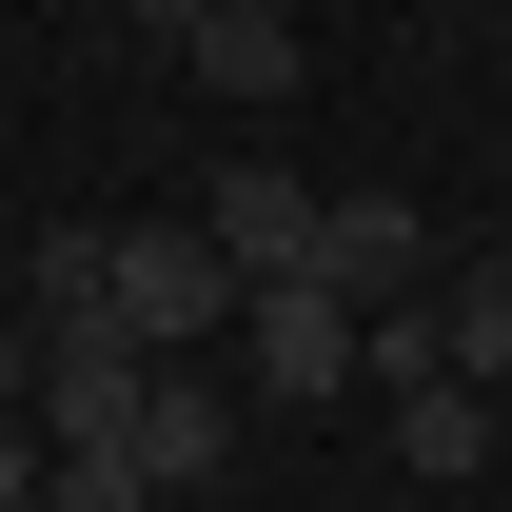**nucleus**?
Masks as SVG:
<instances>
[{"label": "nucleus", "mask_w": 512, "mask_h": 512, "mask_svg": "<svg viewBox=\"0 0 512 512\" xmlns=\"http://www.w3.org/2000/svg\"><path fill=\"white\" fill-rule=\"evenodd\" d=\"M99 316H119L138 355H197V335L237 316V256L197 237V217H119V237H99Z\"/></svg>", "instance_id": "obj_1"}, {"label": "nucleus", "mask_w": 512, "mask_h": 512, "mask_svg": "<svg viewBox=\"0 0 512 512\" xmlns=\"http://www.w3.org/2000/svg\"><path fill=\"white\" fill-rule=\"evenodd\" d=\"M138 394H158V355H138L119 316H79V335H40V394H20V414H40V453H119Z\"/></svg>", "instance_id": "obj_2"}, {"label": "nucleus", "mask_w": 512, "mask_h": 512, "mask_svg": "<svg viewBox=\"0 0 512 512\" xmlns=\"http://www.w3.org/2000/svg\"><path fill=\"white\" fill-rule=\"evenodd\" d=\"M237 335H256V394H355V375H375L355 296H316V276H256V296H237Z\"/></svg>", "instance_id": "obj_3"}, {"label": "nucleus", "mask_w": 512, "mask_h": 512, "mask_svg": "<svg viewBox=\"0 0 512 512\" xmlns=\"http://www.w3.org/2000/svg\"><path fill=\"white\" fill-rule=\"evenodd\" d=\"M316 217H335V197L296 178V158H237V178L197 197V237L237 256V296H256V276H316Z\"/></svg>", "instance_id": "obj_4"}, {"label": "nucleus", "mask_w": 512, "mask_h": 512, "mask_svg": "<svg viewBox=\"0 0 512 512\" xmlns=\"http://www.w3.org/2000/svg\"><path fill=\"white\" fill-rule=\"evenodd\" d=\"M316 296H355V316L434 296V217H414V197H335L316 217Z\"/></svg>", "instance_id": "obj_5"}, {"label": "nucleus", "mask_w": 512, "mask_h": 512, "mask_svg": "<svg viewBox=\"0 0 512 512\" xmlns=\"http://www.w3.org/2000/svg\"><path fill=\"white\" fill-rule=\"evenodd\" d=\"M178 79H197V99H256V119H276V99H296V20H276V0H197Z\"/></svg>", "instance_id": "obj_6"}, {"label": "nucleus", "mask_w": 512, "mask_h": 512, "mask_svg": "<svg viewBox=\"0 0 512 512\" xmlns=\"http://www.w3.org/2000/svg\"><path fill=\"white\" fill-rule=\"evenodd\" d=\"M138 473H158V493H197V473H217V453H237V394H217V375H197V355H158V394H138Z\"/></svg>", "instance_id": "obj_7"}, {"label": "nucleus", "mask_w": 512, "mask_h": 512, "mask_svg": "<svg viewBox=\"0 0 512 512\" xmlns=\"http://www.w3.org/2000/svg\"><path fill=\"white\" fill-rule=\"evenodd\" d=\"M434 375L512 394V256H434Z\"/></svg>", "instance_id": "obj_8"}, {"label": "nucleus", "mask_w": 512, "mask_h": 512, "mask_svg": "<svg viewBox=\"0 0 512 512\" xmlns=\"http://www.w3.org/2000/svg\"><path fill=\"white\" fill-rule=\"evenodd\" d=\"M375 394H394V453H414L434 493H453V473H493V394H473V375H375Z\"/></svg>", "instance_id": "obj_9"}, {"label": "nucleus", "mask_w": 512, "mask_h": 512, "mask_svg": "<svg viewBox=\"0 0 512 512\" xmlns=\"http://www.w3.org/2000/svg\"><path fill=\"white\" fill-rule=\"evenodd\" d=\"M79 316H99V217L40 237V276H20V335H79Z\"/></svg>", "instance_id": "obj_10"}, {"label": "nucleus", "mask_w": 512, "mask_h": 512, "mask_svg": "<svg viewBox=\"0 0 512 512\" xmlns=\"http://www.w3.org/2000/svg\"><path fill=\"white\" fill-rule=\"evenodd\" d=\"M40 512H158V473H138V453H60V473H40Z\"/></svg>", "instance_id": "obj_11"}, {"label": "nucleus", "mask_w": 512, "mask_h": 512, "mask_svg": "<svg viewBox=\"0 0 512 512\" xmlns=\"http://www.w3.org/2000/svg\"><path fill=\"white\" fill-rule=\"evenodd\" d=\"M40 473H60V453H40V414H0V512H40Z\"/></svg>", "instance_id": "obj_12"}, {"label": "nucleus", "mask_w": 512, "mask_h": 512, "mask_svg": "<svg viewBox=\"0 0 512 512\" xmlns=\"http://www.w3.org/2000/svg\"><path fill=\"white\" fill-rule=\"evenodd\" d=\"M119 20H138V40H158V60H178V40H197V0H119Z\"/></svg>", "instance_id": "obj_13"}, {"label": "nucleus", "mask_w": 512, "mask_h": 512, "mask_svg": "<svg viewBox=\"0 0 512 512\" xmlns=\"http://www.w3.org/2000/svg\"><path fill=\"white\" fill-rule=\"evenodd\" d=\"M20 394H40V335H20V316H0V414H20Z\"/></svg>", "instance_id": "obj_14"}]
</instances>
